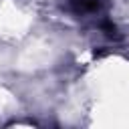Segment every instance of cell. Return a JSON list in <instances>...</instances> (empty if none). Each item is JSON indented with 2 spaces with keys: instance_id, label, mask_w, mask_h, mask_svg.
Masks as SVG:
<instances>
[{
  "instance_id": "6da1fadb",
  "label": "cell",
  "mask_w": 129,
  "mask_h": 129,
  "mask_svg": "<svg viewBox=\"0 0 129 129\" xmlns=\"http://www.w3.org/2000/svg\"><path fill=\"white\" fill-rule=\"evenodd\" d=\"M69 4H71V6H73V10H75V12H79V14L97 12V10L103 6V2H101V0H69Z\"/></svg>"
}]
</instances>
